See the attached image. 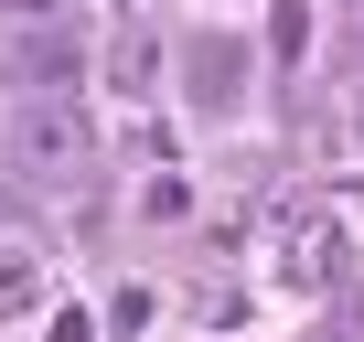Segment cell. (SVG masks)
<instances>
[{"instance_id":"obj_6","label":"cell","mask_w":364,"mask_h":342,"mask_svg":"<svg viewBox=\"0 0 364 342\" xmlns=\"http://www.w3.org/2000/svg\"><path fill=\"white\" fill-rule=\"evenodd\" d=\"M11 11H22V22H54V11H65V0H11Z\"/></svg>"},{"instance_id":"obj_4","label":"cell","mask_w":364,"mask_h":342,"mask_svg":"<svg viewBox=\"0 0 364 342\" xmlns=\"http://www.w3.org/2000/svg\"><path fill=\"white\" fill-rule=\"evenodd\" d=\"M289 278H343V236L332 225H289Z\"/></svg>"},{"instance_id":"obj_3","label":"cell","mask_w":364,"mask_h":342,"mask_svg":"<svg viewBox=\"0 0 364 342\" xmlns=\"http://www.w3.org/2000/svg\"><path fill=\"white\" fill-rule=\"evenodd\" d=\"M22 75H33L43 96H65V86H75V43H65L54 22H33V33H22Z\"/></svg>"},{"instance_id":"obj_5","label":"cell","mask_w":364,"mask_h":342,"mask_svg":"<svg viewBox=\"0 0 364 342\" xmlns=\"http://www.w3.org/2000/svg\"><path fill=\"white\" fill-rule=\"evenodd\" d=\"M150 65H161V54H150V33H129V43H118V54H107V75H118V86H129V96H139V86H150Z\"/></svg>"},{"instance_id":"obj_2","label":"cell","mask_w":364,"mask_h":342,"mask_svg":"<svg viewBox=\"0 0 364 342\" xmlns=\"http://www.w3.org/2000/svg\"><path fill=\"white\" fill-rule=\"evenodd\" d=\"M182 75H193V96H204V107H225V96L247 86V54H236L225 33H193V43H182Z\"/></svg>"},{"instance_id":"obj_1","label":"cell","mask_w":364,"mask_h":342,"mask_svg":"<svg viewBox=\"0 0 364 342\" xmlns=\"http://www.w3.org/2000/svg\"><path fill=\"white\" fill-rule=\"evenodd\" d=\"M22 160L33 171H86V107L75 96H33L22 107Z\"/></svg>"},{"instance_id":"obj_7","label":"cell","mask_w":364,"mask_h":342,"mask_svg":"<svg viewBox=\"0 0 364 342\" xmlns=\"http://www.w3.org/2000/svg\"><path fill=\"white\" fill-rule=\"evenodd\" d=\"M311 342H343V321H332V331H311Z\"/></svg>"}]
</instances>
